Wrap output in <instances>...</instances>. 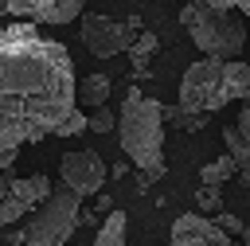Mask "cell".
Segmentation results:
<instances>
[{
  "label": "cell",
  "instance_id": "cell-1",
  "mask_svg": "<svg viewBox=\"0 0 250 246\" xmlns=\"http://www.w3.org/2000/svg\"><path fill=\"white\" fill-rule=\"evenodd\" d=\"M78 109L74 59L35 23L0 27V152H20L59 129Z\"/></svg>",
  "mask_w": 250,
  "mask_h": 246
},
{
  "label": "cell",
  "instance_id": "cell-2",
  "mask_svg": "<svg viewBox=\"0 0 250 246\" xmlns=\"http://www.w3.org/2000/svg\"><path fill=\"white\" fill-rule=\"evenodd\" d=\"M117 144L141 172L164 176V105L156 98H145L137 86L125 90V102L117 109Z\"/></svg>",
  "mask_w": 250,
  "mask_h": 246
},
{
  "label": "cell",
  "instance_id": "cell-3",
  "mask_svg": "<svg viewBox=\"0 0 250 246\" xmlns=\"http://www.w3.org/2000/svg\"><path fill=\"white\" fill-rule=\"evenodd\" d=\"M184 31L191 35V43L203 51V59H223V62H238L242 47H246V23L238 12L215 8L207 0H188L180 12Z\"/></svg>",
  "mask_w": 250,
  "mask_h": 246
},
{
  "label": "cell",
  "instance_id": "cell-4",
  "mask_svg": "<svg viewBox=\"0 0 250 246\" xmlns=\"http://www.w3.org/2000/svg\"><path fill=\"white\" fill-rule=\"evenodd\" d=\"M78 223H82V199L59 184L51 199L31 215L23 230V246H70V234Z\"/></svg>",
  "mask_w": 250,
  "mask_h": 246
},
{
  "label": "cell",
  "instance_id": "cell-5",
  "mask_svg": "<svg viewBox=\"0 0 250 246\" xmlns=\"http://www.w3.org/2000/svg\"><path fill=\"white\" fill-rule=\"evenodd\" d=\"M223 78H227V62L223 59H199V62H191L184 70V78H180V109H188V113H211V109L230 105L227 90H223Z\"/></svg>",
  "mask_w": 250,
  "mask_h": 246
},
{
  "label": "cell",
  "instance_id": "cell-6",
  "mask_svg": "<svg viewBox=\"0 0 250 246\" xmlns=\"http://www.w3.org/2000/svg\"><path fill=\"white\" fill-rule=\"evenodd\" d=\"M51 180L47 176H0V226L35 215L47 199H51Z\"/></svg>",
  "mask_w": 250,
  "mask_h": 246
},
{
  "label": "cell",
  "instance_id": "cell-7",
  "mask_svg": "<svg viewBox=\"0 0 250 246\" xmlns=\"http://www.w3.org/2000/svg\"><path fill=\"white\" fill-rule=\"evenodd\" d=\"M59 176H62V187H70L78 199H86V195H102V184L109 180V168H105L102 152H94V148H74V152L62 156Z\"/></svg>",
  "mask_w": 250,
  "mask_h": 246
},
{
  "label": "cell",
  "instance_id": "cell-8",
  "mask_svg": "<svg viewBox=\"0 0 250 246\" xmlns=\"http://www.w3.org/2000/svg\"><path fill=\"white\" fill-rule=\"evenodd\" d=\"M137 39V31L129 23H117L109 16H98V12H86L82 16V43L94 59H113L121 51H129Z\"/></svg>",
  "mask_w": 250,
  "mask_h": 246
},
{
  "label": "cell",
  "instance_id": "cell-9",
  "mask_svg": "<svg viewBox=\"0 0 250 246\" xmlns=\"http://www.w3.org/2000/svg\"><path fill=\"white\" fill-rule=\"evenodd\" d=\"M168 246H234V238L230 234H223L219 226H215V219H207V215H180L176 223H172V230H168Z\"/></svg>",
  "mask_w": 250,
  "mask_h": 246
},
{
  "label": "cell",
  "instance_id": "cell-10",
  "mask_svg": "<svg viewBox=\"0 0 250 246\" xmlns=\"http://www.w3.org/2000/svg\"><path fill=\"white\" fill-rule=\"evenodd\" d=\"M223 141H227V152L238 164V180L250 187V137H242L238 125H223Z\"/></svg>",
  "mask_w": 250,
  "mask_h": 246
},
{
  "label": "cell",
  "instance_id": "cell-11",
  "mask_svg": "<svg viewBox=\"0 0 250 246\" xmlns=\"http://www.w3.org/2000/svg\"><path fill=\"white\" fill-rule=\"evenodd\" d=\"M109 102V74H90L78 82V105L86 109H102Z\"/></svg>",
  "mask_w": 250,
  "mask_h": 246
},
{
  "label": "cell",
  "instance_id": "cell-12",
  "mask_svg": "<svg viewBox=\"0 0 250 246\" xmlns=\"http://www.w3.org/2000/svg\"><path fill=\"white\" fill-rule=\"evenodd\" d=\"M82 8H86V0H51V4L43 8V16L35 20V27H39V23H47V27L70 23V20H78V16H82Z\"/></svg>",
  "mask_w": 250,
  "mask_h": 246
},
{
  "label": "cell",
  "instance_id": "cell-13",
  "mask_svg": "<svg viewBox=\"0 0 250 246\" xmlns=\"http://www.w3.org/2000/svg\"><path fill=\"white\" fill-rule=\"evenodd\" d=\"M223 90H227V102H242L250 94V66L238 59V62H227V78H223Z\"/></svg>",
  "mask_w": 250,
  "mask_h": 246
},
{
  "label": "cell",
  "instance_id": "cell-14",
  "mask_svg": "<svg viewBox=\"0 0 250 246\" xmlns=\"http://www.w3.org/2000/svg\"><path fill=\"white\" fill-rule=\"evenodd\" d=\"M156 47H160V43H156V35H152V31H141V35L133 39L129 59H133V74H137V78H145V74H148V59L156 55Z\"/></svg>",
  "mask_w": 250,
  "mask_h": 246
},
{
  "label": "cell",
  "instance_id": "cell-15",
  "mask_svg": "<svg viewBox=\"0 0 250 246\" xmlns=\"http://www.w3.org/2000/svg\"><path fill=\"white\" fill-rule=\"evenodd\" d=\"M230 176H238V164H234V156H230V152H223L219 160H211V164H203V168H199V180H203L207 187H223Z\"/></svg>",
  "mask_w": 250,
  "mask_h": 246
},
{
  "label": "cell",
  "instance_id": "cell-16",
  "mask_svg": "<svg viewBox=\"0 0 250 246\" xmlns=\"http://www.w3.org/2000/svg\"><path fill=\"white\" fill-rule=\"evenodd\" d=\"M125 230H129V219H125V211H113V215H105V223L98 226V246H125Z\"/></svg>",
  "mask_w": 250,
  "mask_h": 246
},
{
  "label": "cell",
  "instance_id": "cell-17",
  "mask_svg": "<svg viewBox=\"0 0 250 246\" xmlns=\"http://www.w3.org/2000/svg\"><path fill=\"white\" fill-rule=\"evenodd\" d=\"M164 125H176V129H203L207 125V113H188L180 105H164Z\"/></svg>",
  "mask_w": 250,
  "mask_h": 246
},
{
  "label": "cell",
  "instance_id": "cell-18",
  "mask_svg": "<svg viewBox=\"0 0 250 246\" xmlns=\"http://www.w3.org/2000/svg\"><path fill=\"white\" fill-rule=\"evenodd\" d=\"M51 0H8V16H20V23H35Z\"/></svg>",
  "mask_w": 250,
  "mask_h": 246
},
{
  "label": "cell",
  "instance_id": "cell-19",
  "mask_svg": "<svg viewBox=\"0 0 250 246\" xmlns=\"http://www.w3.org/2000/svg\"><path fill=\"white\" fill-rule=\"evenodd\" d=\"M195 203H199V211H203V215H219V203H223V195H219V187H207V184H199V187H195Z\"/></svg>",
  "mask_w": 250,
  "mask_h": 246
},
{
  "label": "cell",
  "instance_id": "cell-20",
  "mask_svg": "<svg viewBox=\"0 0 250 246\" xmlns=\"http://www.w3.org/2000/svg\"><path fill=\"white\" fill-rule=\"evenodd\" d=\"M90 129H94V133H117V113L105 109V105L94 109V113H90Z\"/></svg>",
  "mask_w": 250,
  "mask_h": 246
},
{
  "label": "cell",
  "instance_id": "cell-21",
  "mask_svg": "<svg viewBox=\"0 0 250 246\" xmlns=\"http://www.w3.org/2000/svg\"><path fill=\"white\" fill-rule=\"evenodd\" d=\"M82 129H90V113H82V109H74V113H70V121H66L62 129H59V137H78Z\"/></svg>",
  "mask_w": 250,
  "mask_h": 246
},
{
  "label": "cell",
  "instance_id": "cell-22",
  "mask_svg": "<svg viewBox=\"0 0 250 246\" xmlns=\"http://www.w3.org/2000/svg\"><path fill=\"white\" fill-rule=\"evenodd\" d=\"M215 226H219L223 234H246V226H242L238 215H223V211H219V215H215ZM246 238H250V234H246Z\"/></svg>",
  "mask_w": 250,
  "mask_h": 246
},
{
  "label": "cell",
  "instance_id": "cell-23",
  "mask_svg": "<svg viewBox=\"0 0 250 246\" xmlns=\"http://www.w3.org/2000/svg\"><path fill=\"white\" fill-rule=\"evenodd\" d=\"M215 8H227V12H238V16H250V0H207Z\"/></svg>",
  "mask_w": 250,
  "mask_h": 246
},
{
  "label": "cell",
  "instance_id": "cell-24",
  "mask_svg": "<svg viewBox=\"0 0 250 246\" xmlns=\"http://www.w3.org/2000/svg\"><path fill=\"white\" fill-rule=\"evenodd\" d=\"M234 125H238L242 137H250V94L242 98V109H238V121H234Z\"/></svg>",
  "mask_w": 250,
  "mask_h": 246
},
{
  "label": "cell",
  "instance_id": "cell-25",
  "mask_svg": "<svg viewBox=\"0 0 250 246\" xmlns=\"http://www.w3.org/2000/svg\"><path fill=\"white\" fill-rule=\"evenodd\" d=\"M94 211H105V215H113L117 207H113V199H109V195H98V203H94Z\"/></svg>",
  "mask_w": 250,
  "mask_h": 246
},
{
  "label": "cell",
  "instance_id": "cell-26",
  "mask_svg": "<svg viewBox=\"0 0 250 246\" xmlns=\"http://www.w3.org/2000/svg\"><path fill=\"white\" fill-rule=\"evenodd\" d=\"M16 156H20V152H0V172H8V168L16 164Z\"/></svg>",
  "mask_w": 250,
  "mask_h": 246
},
{
  "label": "cell",
  "instance_id": "cell-27",
  "mask_svg": "<svg viewBox=\"0 0 250 246\" xmlns=\"http://www.w3.org/2000/svg\"><path fill=\"white\" fill-rule=\"evenodd\" d=\"M4 12H8V0H0V16H4Z\"/></svg>",
  "mask_w": 250,
  "mask_h": 246
}]
</instances>
